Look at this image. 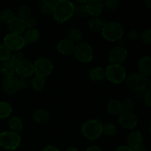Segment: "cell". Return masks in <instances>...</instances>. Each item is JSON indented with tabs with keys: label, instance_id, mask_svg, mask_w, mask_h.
<instances>
[{
	"label": "cell",
	"instance_id": "obj_21",
	"mask_svg": "<svg viewBox=\"0 0 151 151\" xmlns=\"http://www.w3.org/2000/svg\"><path fill=\"white\" fill-rule=\"evenodd\" d=\"M8 126L10 131L19 134L20 132H22L24 128L23 121L19 116H11L8 120Z\"/></svg>",
	"mask_w": 151,
	"mask_h": 151
},
{
	"label": "cell",
	"instance_id": "obj_45",
	"mask_svg": "<svg viewBox=\"0 0 151 151\" xmlns=\"http://www.w3.org/2000/svg\"><path fill=\"white\" fill-rule=\"evenodd\" d=\"M86 151H103L98 146H95V145H92L88 147V148L86 149Z\"/></svg>",
	"mask_w": 151,
	"mask_h": 151
},
{
	"label": "cell",
	"instance_id": "obj_16",
	"mask_svg": "<svg viewBox=\"0 0 151 151\" xmlns=\"http://www.w3.org/2000/svg\"><path fill=\"white\" fill-rule=\"evenodd\" d=\"M139 73L146 77H150L151 75V58L149 56H143L139 60L138 64Z\"/></svg>",
	"mask_w": 151,
	"mask_h": 151
},
{
	"label": "cell",
	"instance_id": "obj_3",
	"mask_svg": "<svg viewBox=\"0 0 151 151\" xmlns=\"http://www.w3.org/2000/svg\"><path fill=\"white\" fill-rule=\"evenodd\" d=\"M102 123L98 119H90L83 125L82 134L85 138L95 140L102 136Z\"/></svg>",
	"mask_w": 151,
	"mask_h": 151
},
{
	"label": "cell",
	"instance_id": "obj_31",
	"mask_svg": "<svg viewBox=\"0 0 151 151\" xmlns=\"http://www.w3.org/2000/svg\"><path fill=\"white\" fill-rule=\"evenodd\" d=\"M16 17V13L12 10H10V9H6V10H2L1 13H0V18H1V22H4L7 24L11 22Z\"/></svg>",
	"mask_w": 151,
	"mask_h": 151
},
{
	"label": "cell",
	"instance_id": "obj_19",
	"mask_svg": "<svg viewBox=\"0 0 151 151\" xmlns=\"http://www.w3.org/2000/svg\"><path fill=\"white\" fill-rule=\"evenodd\" d=\"M16 65L12 61L11 59L3 61L0 66V72L4 77L14 76V74L16 73Z\"/></svg>",
	"mask_w": 151,
	"mask_h": 151
},
{
	"label": "cell",
	"instance_id": "obj_39",
	"mask_svg": "<svg viewBox=\"0 0 151 151\" xmlns=\"http://www.w3.org/2000/svg\"><path fill=\"white\" fill-rule=\"evenodd\" d=\"M19 88L20 90L26 89L30 86V81L29 78H19Z\"/></svg>",
	"mask_w": 151,
	"mask_h": 151
},
{
	"label": "cell",
	"instance_id": "obj_2",
	"mask_svg": "<svg viewBox=\"0 0 151 151\" xmlns=\"http://www.w3.org/2000/svg\"><path fill=\"white\" fill-rule=\"evenodd\" d=\"M101 32L102 35L105 39L110 42H115L122 38L124 35V28L119 22H106Z\"/></svg>",
	"mask_w": 151,
	"mask_h": 151
},
{
	"label": "cell",
	"instance_id": "obj_25",
	"mask_svg": "<svg viewBox=\"0 0 151 151\" xmlns=\"http://www.w3.org/2000/svg\"><path fill=\"white\" fill-rule=\"evenodd\" d=\"M55 2L56 1H54V0H46V1H41L39 6V10L41 13L44 15L52 14Z\"/></svg>",
	"mask_w": 151,
	"mask_h": 151
},
{
	"label": "cell",
	"instance_id": "obj_29",
	"mask_svg": "<svg viewBox=\"0 0 151 151\" xmlns=\"http://www.w3.org/2000/svg\"><path fill=\"white\" fill-rule=\"evenodd\" d=\"M46 84L45 79L41 77L35 76L30 81V86L35 91H40L44 88Z\"/></svg>",
	"mask_w": 151,
	"mask_h": 151
},
{
	"label": "cell",
	"instance_id": "obj_37",
	"mask_svg": "<svg viewBox=\"0 0 151 151\" xmlns=\"http://www.w3.org/2000/svg\"><path fill=\"white\" fill-rule=\"evenodd\" d=\"M10 59L12 60V61L15 63L16 65H17L18 63H21L22 61H23L24 60V55L23 53L20 51L15 52V53H13V55L10 57Z\"/></svg>",
	"mask_w": 151,
	"mask_h": 151
},
{
	"label": "cell",
	"instance_id": "obj_5",
	"mask_svg": "<svg viewBox=\"0 0 151 151\" xmlns=\"http://www.w3.org/2000/svg\"><path fill=\"white\" fill-rule=\"evenodd\" d=\"M106 78L115 84L122 83L126 78V71L122 65L111 63L105 70Z\"/></svg>",
	"mask_w": 151,
	"mask_h": 151
},
{
	"label": "cell",
	"instance_id": "obj_41",
	"mask_svg": "<svg viewBox=\"0 0 151 151\" xmlns=\"http://www.w3.org/2000/svg\"><path fill=\"white\" fill-rule=\"evenodd\" d=\"M24 25H25V27H27L29 29H34L35 27L36 26L37 24V21L36 19H34L32 17H29L28 19H25L24 21Z\"/></svg>",
	"mask_w": 151,
	"mask_h": 151
},
{
	"label": "cell",
	"instance_id": "obj_46",
	"mask_svg": "<svg viewBox=\"0 0 151 151\" xmlns=\"http://www.w3.org/2000/svg\"><path fill=\"white\" fill-rule=\"evenodd\" d=\"M133 151H146L145 147L142 145H140L137 146V147H134L132 148Z\"/></svg>",
	"mask_w": 151,
	"mask_h": 151
},
{
	"label": "cell",
	"instance_id": "obj_6",
	"mask_svg": "<svg viewBox=\"0 0 151 151\" xmlns=\"http://www.w3.org/2000/svg\"><path fill=\"white\" fill-rule=\"evenodd\" d=\"M75 57L81 63H88L94 58V51L91 45L85 42L78 43L73 52Z\"/></svg>",
	"mask_w": 151,
	"mask_h": 151
},
{
	"label": "cell",
	"instance_id": "obj_30",
	"mask_svg": "<svg viewBox=\"0 0 151 151\" xmlns=\"http://www.w3.org/2000/svg\"><path fill=\"white\" fill-rule=\"evenodd\" d=\"M83 38V32L79 28L73 27L69 32V39L75 44L79 43Z\"/></svg>",
	"mask_w": 151,
	"mask_h": 151
},
{
	"label": "cell",
	"instance_id": "obj_47",
	"mask_svg": "<svg viewBox=\"0 0 151 151\" xmlns=\"http://www.w3.org/2000/svg\"><path fill=\"white\" fill-rule=\"evenodd\" d=\"M118 42V47H125V41L124 39H122V38H120V39L119 40V41H117Z\"/></svg>",
	"mask_w": 151,
	"mask_h": 151
},
{
	"label": "cell",
	"instance_id": "obj_44",
	"mask_svg": "<svg viewBox=\"0 0 151 151\" xmlns=\"http://www.w3.org/2000/svg\"><path fill=\"white\" fill-rule=\"evenodd\" d=\"M116 151H133V150H132V148L128 147V145H122L118 147V148L116 150Z\"/></svg>",
	"mask_w": 151,
	"mask_h": 151
},
{
	"label": "cell",
	"instance_id": "obj_4",
	"mask_svg": "<svg viewBox=\"0 0 151 151\" xmlns=\"http://www.w3.org/2000/svg\"><path fill=\"white\" fill-rule=\"evenodd\" d=\"M21 144V137L11 131L0 133V147L7 150H14Z\"/></svg>",
	"mask_w": 151,
	"mask_h": 151
},
{
	"label": "cell",
	"instance_id": "obj_7",
	"mask_svg": "<svg viewBox=\"0 0 151 151\" xmlns=\"http://www.w3.org/2000/svg\"><path fill=\"white\" fill-rule=\"evenodd\" d=\"M33 70L35 76L45 78L52 72V62L47 58H40L34 62Z\"/></svg>",
	"mask_w": 151,
	"mask_h": 151
},
{
	"label": "cell",
	"instance_id": "obj_15",
	"mask_svg": "<svg viewBox=\"0 0 151 151\" xmlns=\"http://www.w3.org/2000/svg\"><path fill=\"white\" fill-rule=\"evenodd\" d=\"M75 47V44L69 38H63L58 43L57 50L60 54L63 55H67L73 53Z\"/></svg>",
	"mask_w": 151,
	"mask_h": 151
},
{
	"label": "cell",
	"instance_id": "obj_8",
	"mask_svg": "<svg viewBox=\"0 0 151 151\" xmlns=\"http://www.w3.org/2000/svg\"><path fill=\"white\" fill-rule=\"evenodd\" d=\"M148 78L139 72H135L127 78V85L131 90L135 91H143L148 83Z\"/></svg>",
	"mask_w": 151,
	"mask_h": 151
},
{
	"label": "cell",
	"instance_id": "obj_40",
	"mask_svg": "<svg viewBox=\"0 0 151 151\" xmlns=\"http://www.w3.org/2000/svg\"><path fill=\"white\" fill-rule=\"evenodd\" d=\"M127 37H128V38L130 40V41H135L140 38V34L137 29H131V30L128 32V34H127Z\"/></svg>",
	"mask_w": 151,
	"mask_h": 151
},
{
	"label": "cell",
	"instance_id": "obj_20",
	"mask_svg": "<svg viewBox=\"0 0 151 151\" xmlns=\"http://www.w3.org/2000/svg\"><path fill=\"white\" fill-rule=\"evenodd\" d=\"M143 141V137L141 132L138 131H134L131 132L128 135L127 142H128V146L131 148L137 147V146L142 145Z\"/></svg>",
	"mask_w": 151,
	"mask_h": 151
},
{
	"label": "cell",
	"instance_id": "obj_48",
	"mask_svg": "<svg viewBox=\"0 0 151 151\" xmlns=\"http://www.w3.org/2000/svg\"><path fill=\"white\" fill-rule=\"evenodd\" d=\"M145 4L147 5V7H148V8H150V6H151V1L150 0H147V1H145Z\"/></svg>",
	"mask_w": 151,
	"mask_h": 151
},
{
	"label": "cell",
	"instance_id": "obj_35",
	"mask_svg": "<svg viewBox=\"0 0 151 151\" xmlns=\"http://www.w3.org/2000/svg\"><path fill=\"white\" fill-rule=\"evenodd\" d=\"M75 15H76L79 18H85L88 16L86 8V4H79L75 9Z\"/></svg>",
	"mask_w": 151,
	"mask_h": 151
},
{
	"label": "cell",
	"instance_id": "obj_34",
	"mask_svg": "<svg viewBox=\"0 0 151 151\" xmlns=\"http://www.w3.org/2000/svg\"><path fill=\"white\" fill-rule=\"evenodd\" d=\"M123 111H125L132 112L134 109L135 108V102L133 99L127 98L122 103Z\"/></svg>",
	"mask_w": 151,
	"mask_h": 151
},
{
	"label": "cell",
	"instance_id": "obj_18",
	"mask_svg": "<svg viewBox=\"0 0 151 151\" xmlns=\"http://www.w3.org/2000/svg\"><path fill=\"white\" fill-rule=\"evenodd\" d=\"M8 29L10 31V33L21 35L22 32H24L25 29H26L24 22L22 19L16 17L11 22L8 24Z\"/></svg>",
	"mask_w": 151,
	"mask_h": 151
},
{
	"label": "cell",
	"instance_id": "obj_36",
	"mask_svg": "<svg viewBox=\"0 0 151 151\" xmlns=\"http://www.w3.org/2000/svg\"><path fill=\"white\" fill-rule=\"evenodd\" d=\"M142 41L145 45H150L151 43V29H147L140 35Z\"/></svg>",
	"mask_w": 151,
	"mask_h": 151
},
{
	"label": "cell",
	"instance_id": "obj_50",
	"mask_svg": "<svg viewBox=\"0 0 151 151\" xmlns=\"http://www.w3.org/2000/svg\"><path fill=\"white\" fill-rule=\"evenodd\" d=\"M1 18H0V26H1Z\"/></svg>",
	"mask_w": 151,
	"mask_h": 151
},
{
	"label": "cell",
	"instance_id": "obj_23",
	"mask_svg": "<svg viewBox=\"0 0 151 151\" xmlns=\"http://www.w3.org/2000/svg\"><path fill=\"white\" fill-rule=\"evenodd\" d=\"M23 38L24 40L25 46H26L36 42L40 38V33L38 29H35V28L29 29L26 31Z\"/></svg>",
	"mask_w": 151,
	"mask_h": 151
},
{
	"label": "cell",
	"instance_id": "obj_1",
	"mask_svg": "<svg viewBox=\"0 0 151 151\" xmlns=\"http://www.w3.org/2000/svg\"><path fill=\"white\" fill-rule=\"evenodd\" d=\"M75 6L67 0L56 1L52 12L53 19L58 23H64L75 15Z\"/></svg>",
	"mask_w": 151,
	"mask_h": 151
},
{
	"label": "cell",
	"instance_id": "obj_33",
	"mask_svg": "<svg viewBox=\"0 0 151 151\" xmlns=\"http://www.w3.org/2000/svg\"><path fill=\"white\" fill-rule=\"evenodd\" d=\"M11 51L4 44H0V61L3 62L8 60L11 57Z\"/></svg>",
	"mask_w": 151,
	"mask_h": 151
},
{
	"label": "cell",
	"instance_id": "obj_22",
	"mask_svg": "<svg viewBox=\"0 0 151 151\" xmlns=\"http://www.w3.org/2000/svg\"><path fill=\"white\" fill-rule=\"evenodd\" d=\"M107 111L110 114L119 115L123 111L122 103L118 100H111L108 103Z\"/></svg>",
	"mask_w": 151,
	"mask_h": 151
},
{
	"label": "cell",
	"instance_id": "obj_26",
	"mask_svg": "<svg viewBox=\"0 0 151 151\" xmlns=\"http://www.w3.org/2000/svg\"><path fill=\"white\" fill-rule=\"evenodd\" d=\"M117 132L116 125L110 122H106L102 125V134L106 137H111L116 135Z\"/></svg>",
	"mask_w": 151,
	"mask_h": 151
},
{
	"label": "cell",
	"instance_id": "obj_9",
	"mask_svg": "<svg viewBox=\"0 0 151 151\" xmlns=\"http://www.w3.org/2000/svg\"><path fill=\"white\" fill-rule=\"evenodd\" d=\"M4 45L10 51L17 52L24 47L25 42L22 35L9 33L4 38Z\"/></svg>",
	"mask_w": 151,
	"mask_h": 151
},
{
	"label": "cell",
	"instance_id": "obj_32",
	"mask_svg": "<svg viewBox=\"0 0 151 151\" xmlns=\"http://www.w3.org/2000/svg\"><path fill=\"white\" fill-rule=\"evenodd\" d=\"M31 16V9L29 6L23 5L17 10V18L24 21Z\"/></svg>",
	"mask_w": 151,
	"mask_h": 151
},
{
	"label": "cell",
	"instance_id": "obj_43",
	"mask_svg": "<svg viewBox=\"0 0 151 151\" xmlns=\"http://www.w3.org/2000/svg\"><path fill=\"white\" fill-rule=\"evenodd\" d=\"M42 151H60V150L53 145H47L43 148Z\"/></svg>",
	"mask_w": 151,
	"mask_h": 151
},
{
	"label": "cell",
	"instance_id": "obj_17",
	"mask_svg": "<svg viewBox=\"0 0 151 151\" xmlns=\"http://www.w3.org/2000/svg\"><path fill=\"white\" fill-rule=\"evenodd\" d=\"M32 119L38 125L47 124L50 119V114L45 109H38L32 115Z\"/></svg>",
	"mask_w": 151,
	"mask_h": 151
},
{
	"label": "cell",
	"instance_id": "obj_38",
	"mask_svg": "<svg viewBox=\"0 0 151 151\" xmlns=\"http://www.w3.org/2000/svg\"><path fill=\"white\" fill-rule=\"evenodd\" d=\"M119 1L116 0H107L103 2L105 7L110 10H116L119 7Z\"/></svg>",
	"mask_w": 151,
	"mask_h": 151
},
{
	"label": "cell",
	"instance_id": "obj_10",
	"mask_svg": "<svg viewBox=\"0 0 151 151\" xmlns=\"http://www.w3.org/2000/svg\"><path fill=\"white\" fill-rule=\"evenodd\" d=\"M128 58V51L125 47L116 46L109 51L108 58L111 64L121 65Z\"/></svg>",
	"mask_w": 151,
	"mask_h": 151
},
{
	"label": "cell",
	"instance_id": "obj_11",
	"mask_svg": "<svg viewBox=\"0 0 151 151\" xmlns=\"http://www.w3.org/2000/svg\"><path fill=\"white\" fill-rule=\"evenodd\" d=\"M119 124L123 128L133 130L138 125V118L133 112L123 111L119 116Z\"/></svg>",
	"mask_w": 151,
	"mask_h": 151
},
{
	"label": "cell",
	"instance_id": "obj_13",
	"mask_svg": "<svg viewBox=\"0 0 151 151\" xmlns=\"http://www.w3.org/2000/svg\"><path fill=\"white\" fill-rule=\"evenodd\" d=\"M16 73L20 78H29L34 74L33 64L29 60H24L16 65Z\"/></svg>",
	"mask_w": 151,
	"mask_h": 151
},
{
	"label": "cell",
	"instance_id": "obj_14",
	"mask_svg": "<svg viewBox=\"0 0 151 151\" xmlns=\"http://www.w3.org/2000/svg\"><path fill=\"white\" fill-rule=\"evenodd\" d=\"M86 8L88 15L92 17H98L103 11L104 4L100 0H91L87 1Z\"/></svg>",
	"mask_w": 151,
	"mask_h": 151
},
{
	"label": "cell",
	"instance_id": "obj_28",
	"mask_svg": "<svg viewBox=\"0 0 151 151\" xmlns=\"http://www.w3.org/2000/svg\"><path fill=\"white\" fill-rule=\"evenodd\" d=\"M13 112L11 104L7 102H0V119H4L10 117Z\"/></svg>",
	"mask_w": 151,
	"mask_h": 151
},
{
	"label": "cell",
	"instance_id": "obj_42",
	"mask_svg": "<svg viewBox=\"0 0 151 151\" xmlns=\"http://www.w3.org/2000/svg\"><path fill=\"white\" fill-rule=\"evenodd\" d=\"M150 94H151L150 91H147V92L145 94V97H144L145 103V104L147 105V107H150V106H151V97H150Z\"/></svg>",
	"mask_w": 151,
	"mask_h": 151
},
{
	"label": "cell",
	"instance_id": "obj_12",
	"mask_svg": "<svg viewBox=\"0 0 151 151\" xmlns=\"http://www.w3.org/2000/svg\"><path fill=\"white\" fill-rule=\"evenodd\" d=\"M2 89L8 95H14L19 92V78L15 76L6 77L2 81Z\"/></svg>",
	"mask_w": 151,
	"mask_h": 151
},
{
	"label": "cell",
	"instance_id": "obj_49",
	"mask_svg": "<svg viewBox=\"0 0 151 151\" xmlns=\"http://www.w3.org/2000/svg\"><path fill=\"white\" fill-rule=\"evenodd\" d=\"M65 151H80L78 149L75 148V147H69V148L66 149Z\"/></svg>",
	"mask_w": 151,
	"mask_h": 151
},
{
	"label": "cell",
	"instance_id": "obj_24",
	"mask_svg": "<svg viewBox=\"0 0 151 151\" xmlns=\"http://www.w3.org/2000/svg\"><path fill=\"white\" fill-rule=\"evenodd\" d=\"M106 22V20L100 19L98 17H92L88 21V27L92 32H100Z\"/></svg>",
	"mask_w": 151,
	"mask_h": 151
},
{
	"label": "cell",
	"instance_id": "obj_27",
	"mask_svg": "<svg viewBox=\"0 0 151 151\" xmlns=\"http://www.w3.org/2000/svg\"><path fill=\"white\" fill-rule=\"evenodd\" d=\"M89 78L93 81H100L106 78L105 70L101 67H94L89 71Z\"/></svg>",
	"mask_w": 151,
	"mask_h": 151
}]
</instances>
